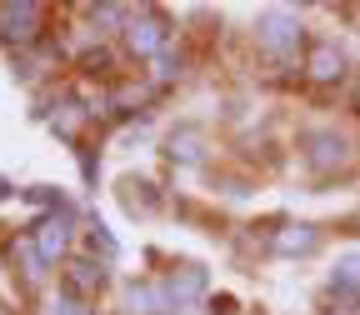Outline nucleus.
Listing matches in <instances>:
<instances>
[{
  "label": "nucleus",
  "instance_id": "f257e3e1",
  "mask_svg": "<svg viewBox=\"0 0 360 315\" xmlns=\"http://www.w3.org/2000/svg\"><path fill=\"white\" fill-rule=\"evenodd\" d=\"M305 40H310V35H305L300 15L285 11V6L265 11V15L255 20V45H260V56L276 60V65H295V60L305 56Z\"/></svg>",
  "mask_w": 360,
  "mask_h": 315
},
{
  "label": "nucleus",
  "instance_id": "f03ea898",
  "mask_svg": "<svg viewBox=\"0 0 360 315\" xmlns=\"http://www.w3.org/2000/svg\"><path fill=\"white\" fill-rule=\"evenodd\" d=\"M170 40H175V30H170V20H165L155 6L130 11V20H125V30H120V45H125L130 60H160V56L170 51Z\"/></svg>",
  "mask_w": 360,
  "mask_h": 315
},
{
  "label": "nucleus",
  "instance_id": "7ed1b4c3",
  "mask_svg": "<svg viewBox=\"0 0 360 315\" xmlns=\"http://www.w3.org/2000/svg\"><path fill=\"white\" fill-rule=\"evenodd\" d=\"M300 160L310 175H340L350 160H355V141L345 130H305L300 135Z\"/></svg>",
  "mask_w": 360,
  "mask_h": 315
},
{
  "label": "nucleus",
  "instance_id": "20e7f679",
  "mask_svg": "<svg viewBox=\"0 0 360 315\" xmlns=\"http://www.w3.org/2000/svg\"><path fill=\"white\" fill-rule=\"evenodd\" d=\"M345 65H350V56H345V45H340L335 35H315V40H305L300 75H305L310 85H340V80H345Z\"/></svg>",
  "mask_w": 360,
  "mask_h": 315
},
{
  "label": "nucleus",
  "instance_id": "39448f33",
  "mask_svg": "<svg viewBox=\"0 0 360 315\" xmlns=\"http://www.w3.org/2000/svg\"><path fill=\"white\" fill-rule=\"evenodd\" d=\"M40 35H45V6H35V0H6L0 6V40L6 45L30 51Z\"/></svg>",
  "mask_w": 360,
  "mask_h": 315
},
{
  "label": "nucleus",
  "instance_id": "423d86ee",
  "mask_svg": "<svg viewBox=\"0 0 360 315\" xmlns=\"http://www.w3.org/2000/svg\"><path fill=\"white\" fill-rule=\"evenodd\" d=\"M30 245L40 250V260L45 265H56V260H65V250H70V236H75V215L65 210V205H56L51 215H40L35 225H30Z\"/></svg>",
  "mask_w": 360,
  "mask_h": 315
},
{
  "label": "nucleus",
  "instance_id": "0eeeda50",
  "mask_svg": "<svg viewBox=\"0 0 360 315\" xmlns=\"http://www.w3.org/2000/svg\"><path fill=\"white\" fill-rule=\"evenodd\" d=\"M105 265L96 260V255H65V270H60V290H70L75 300H96L101 290H105Z\"/></svg>",
  "mask_w": 360,
  "mask_h": 315
},
{
  "label": "nucleus",
  "instance_id": "6e6552de",
  "mask_svg": "<svg viewBox=\"0 0 360 315\" xmlns=\"http://www.w3.org/2000/svg\"><path fill=\"white\" fill-rule=\"evenodd\" d=\"M270 250H276V255H315V250H321V225L285 220L281 231H270Z\"/></svg>",
  "mask_w": 360,
  "mask_h": 315
},
{
  "label": "nucleus",
  "instance_id": "1a4fd4ad",
  "mask_svg": "<svg viewBox=\"0 0 360 315\" xmlns=\"http://www.w3.org/2000/svg\"><path fill=\"white\" fill-rule=\"evenodd\" d=\"M165 155H170V160H180V165H200V160H205V130H195V125L175 130Z\"/></svg>",
  "mask_w": 360,
  "mask_h": 315
},
{
  "label": "nucleus",
  "instance_id": "9d476101",
  "mask_svg": "<svg viewBox=\"0 0 360 315\" xmlns=\"http://www.w3.org/2000/svg\"><path fill=\"white\" fill-rule=\"evenodd\" d=\"M330 285H335V290H340L345 300H360V255H345V260L335 265Z\"/></svg>",
  "mask_w": 360,
  "mask_h": 315
},
{
  "label": "nucleus",
  "instance_id": "9b49d317",
  "mask_svg": "<svg viewBox=\"0 0 360 315\" xmlns=\"http://www.w3.org/2000/svg\"><path fill=\"white\" fill-rule=\"evenodd\" d=\"M40 315H90L85 310V300H75L70 290H51V295H45V310Z\"/></svg>",
  "mask_w": 360,
  "mask_h": 315
},
{
  "label": "nucleus",
  "instance_id": "f8f14e48",
  "mask_svg": "<svg viewBox=\"0 0 360 315\" xmlns=\"http://www.w3.org/2000/svg\"><path fill=\"white\" fill-rule=\"evenodd\" d=\"M105 65H110V51H85V56H80V70H85V75H110Z\"/></svg>",
  "mask_w": 360,
  "mask_h": 315
},
{
  "label": "nucleus",
  "instance_id": "ddd939ff",
  "mask_svg": "<svg viewBox=\"0 0 360 315\" xmlns=\"http://www.w3.org/2000/svg\"><path fill=\"white\" fill-rule=\"evenodd\" d=\"M90 245H96V250H105V255H115V240L105 236V225H96V231H90Z\"/></svg>",
  "mask_w": 360,
  "mask_h": 315
},
{
  "label": "nucleus",
  "instance_id": "4468645a",
  "mask_svg": "<svg viewBox=\"0 0 360 315\" xmlns=\"http://www.w3.org/2000/svg\"><path fill=\"white\" fill-rule=\"evenodd\" d=\"M340 315H350V310H340Z\"/></svg>",
  "mask_w": 360,
  "mask_h": 315
}]
</instances>
